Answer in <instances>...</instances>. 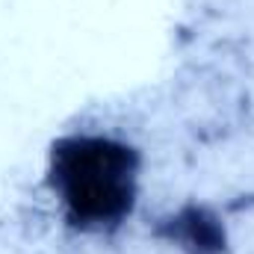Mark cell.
<instances>
[{
	"mask_svg": "<svg viewBox=\"0 0 254 254\" xmlns=\"http://www.w3.org/2000/svg\"><path fill=\"white\" fill-rule=\"evenodd\" d=\"M139 151L116 136L71 133L54 142L48 181L65 219L86 234H107L125 225L139 198Z\"/></svg>",
	"mask_w": 254,
	"mask_h": 254,
	"instance_id": "cell-1",
	"label": "cell"
},
{
	"mask_svg": "<svg viewBox=\"0 0 254 254\" xmlns=\"http://www.w3.org/2000/svg\"><path fill=\"white\" fill-rule=\"evenodd\" d=\"M154 234L169 246H178L187 254H225L228 228L222 216L207 204H184L166 219L157 222Z\"/></svg>",
	"mask_w": 254,
	"mask_h": 254,
	"instance_id": "cell-2",
	"label": "cell"
}]
</instances>
